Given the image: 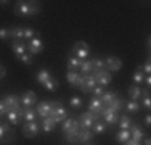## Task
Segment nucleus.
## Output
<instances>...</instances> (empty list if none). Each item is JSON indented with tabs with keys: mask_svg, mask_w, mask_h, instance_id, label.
Returning a JSON list of instances; mask_svg holds the SVG:
<instances>
[{
	"mask_svg": "<svg viewBox=\"0 0 151 145\" xmlns=\"http://www.w3.org/2000/svg\"><path fill=\"white\" fill-rule=\"evenodd\" d=\"M69 107L73 108V110H79V108L82 107V99L81 97H71V100H69Z\"/></svg>",
	"mask_w": 151,
	"mask_h": 145,
	"instance_id": "nucleus-37",
	"label": "nucleus"
},
{
	"mask_svg": "<svg viewBox=\"0 0 151 145\" xmlns=\"http://www.w3.org/2000/svg\"><path fill=\"white\" fill-rule=\"evenodd\" d=\"M64 140L69 144H77V136H73V134H64Z\"/></svg>",
	"mask_w": 151,
	"mask_h": 145,
	"instance_id": "nucleus-44",
	"label": "nucleus"
},
{
	"mask_svg": "<svg viewBox=\"0 0 151 145\" xmlns=\"http://www.w3.org/2000/svg\"><path fill=\"white\" fill-rule=\"evenodd\" d=\"M129 130H130V139L135 140V142H140V144H142V140L145 139V136H146L138 123H132V126Z\"/></svg>",
	"mask_w": 151,
	"mask_h": 145,
	"instance_id": "nucleus-11",
	"label": "nucleus"
},
{
	"mask_svg": "<svg viewBox=\"0 0 151 145\" xmlns=\"http://www.w3.org/2000/svg\"><path fill=\"white\" fill-rule=\"evenodd\" d=\"M0 41H10V28H0Z\"/></svg>",
	"mask_w": 151,
	"mask_h": 145,
	"instance_id": "nucleus-40",
	"label": "nucleus"
},
{
	"mask_svg": "<svg viewBox=\"0 0 151 145\" xmlns=\"http://www.w3.org/2000/svg\"><path fill=\"white\" fill-rule=\"evenodd\" d=\"M90 63H92V68H93V71L105 70V60H103V58H98V57H95V58H92V60H90Z\"/></svg>",
	"mask_w": 151,
	"mask_h": 145,
	"instance_id": "nucleus-33",
	"label": "nucleus"
},
{
	"mask_svg": "<svg viewBox=\"0 0 151 145\" xmlns=\"http://www.w3.org/2000/svg\"><path fill=\"white\" fill-rule=\"evenodd\" d=\"M71 55L79 58V60H88V55H90V47L87 45V42L84 41H77L71 49Z\"/></svg>",
	"mask_w": 151,
	"mask_h": 145,
	"instance_id": "nucleus-2",
	"label": "nucleus"
},
{
	"mask_svg": "<svg viewBox=\"0 0 151 145\" xmlns=\"http://www.w3.org/2000/svg\"><path fill=\"white\" fill-rule=\"evenodd\" d=\"M106 129H108V124L105 121H101V119H98V121H95V124L92 126V132L95 134H105L106 132Z\"/></svg>",
	"mask_w": 151,
	"mask_h": 145,
	"instance_id": "nucleus-25",
	"label": "nucleus"
},
{
	"mask_svg": "<svg viewBox=\"0 0 151 145\" xmlns=\"http://www.w3.org/2000/svg\"><path fill=\"white\" fill-rule=\"evenodd\" d=\"M68 111L64 110L63 107H58V108H52V111H50V118L53 119V121L56 123V124H58V123H63L64 119L68 118Z\"/></svg>",
	"mask_w": 151,
	"mask_h": 145,
	"instance_id": "nucleus-12",
	"label": "nucleus"
},
{
	"mask_svg": "<svg viewBox=\"0 0 151 145\" xmlns=\"http://www.w3.org/2000/svg\"><path fill=\"white\" fill-rule=\"evenodd\" d=\"M117 99V92H114V90H109V92H105L101 95V99H100V102L103 103V107H111V103H113L114 100Z\"/></svg>",
	"mask_w": 151,
	"mask_h": 145,
	"instance_id": "nucleus-20",
	"label": "nucleus"
},
{
	"mask_svg": "<svg viewBox=\"0 0 151 145\" xmlns=\"http://www.w3.org/2000/svg\"><path fill=\"white\" fill-rule=\"evenodd\" d=\"M132 118L129 115H122L119 116V121H117V124H119V128L121 129H130V126H132Z\"/></svg>",
	"mask_w": 151,
	"mask_h": 145,
	"instance_id": "nucleus-29",
	"label": "nucleus"
},
{
	"mask_svg": "<svg viewBox=\"0 0 151 145\" xmlns=\"http://www.w3.org/2000/svg\"><path fill=\"white\" fill-rule=\"evenodd\" d=\"M6 76V68L3 65H0V79H3Z\"/></svg>",
	"mask_w": 151,
	"mask_h": 145,
	"instance_id": "nucleus-48",
	"label": "nucleus"
},
{
	"mask_svg": "<svg viewBox=\"0 0 151 145\" xmlns=\"http://www.w3.org/2000/svg\"><path fill=\"white\" fill-rule=\"evenodd\" d=\"M129 139H130V130L129 129H121L119 132L116 134V142L121 144V145H124Z\"/></svg>",
	"mask_w": 151,
	"mask_h": 145,
	"instance_id": "nucleus-26",
	"label": "nucleus"
},
{
	"mask_svg": "<svg viewBox=\"0 0 151 145\" xmlns=\"http://www.w3.org/2000/svg\"><path fill=\"white\" fill-rule=\"evenodd\" d=\"M92 71H93V68H92L90 60H84V61H82V65H81V76H87V74H90Z\"/></svg>",
	"mask_w": 151,
	"mask_h": 145,
	"instance_id": "nucleus-34",
	"label": "nucleus"
},
{
	"mask_svg": "<svg viewBox=\"0 0 151 145\" xmlns=\"http://www.w3.org/2000/svg\"><path fill=\"white\" fill-rule=\"evenodd\" d=\"M101 115H103V121H105L108 126H116L117 121H119V113L114 111V110H111L109 107L103 108Z\"/></svg>",
	"mask_w": 151,
	"mask_h": 145,
	"instance_id": "nucleus-6",
	"label": "nucleus"
},
{
	"mask_svg": "<svg viewBox=\"0 0 151 145\" xmlns=\"http://www.w3.org/2000/svg\"><path fill=\"white\" fill-rule=\"evenodd\" d=\"M23 116H24V108H18V110H10L8 113H6V119H8L10 124L13 126H18L21 124V121H23Z\"/></svg>",
	"mask_w": 151,
	"mask_h": 145,
	"instance_id": "nucleus-10",
	"label": "nucleus"
},
{
	"mask_svg": "<svg viewBox=\"0 0 151 145\" xmlns=\"http://www.w3.org/2000/svg\"><path fill=\"white\" fill-rule=\"evenodd\" d=\"M95 134L92 132V129H81L77 132V144H88L93 140Z\"/></svg>",
	"mask_w": 151,
	"mask_h": 145,
	"instance_id": "nucleus-15",
	"label": "nucleus"
},
{
	"mask_svg": "<svg viewBox=\"0 0 151 145\" xmlns=\"http://www.w3.org/2000/svg\"><path fill=\"white\" fill-rule=\"evenodd\" d=\"M15 139H16L15 134H13L12 130H10V132H6L5 136H3L2 139H0V144H2V145H6V144H10V142H15Z\"/></svg>",
	"mask_w": 151,
	"mask_h": 145,
	"instance_id": "nucleus-38",
	"label": "nucleus"
},
{
	"mask_svg": "<svg viewBox=\"0 0 151 145\" xmlns=\"http://www.w3.org/2000/svg\"><path fill=\"white\" fill-rule=\"evenodd\" d=\"M109 108H111V110H114V111H117V113H121V110L124 108V100H122L121 97H117V99L111 103Z\"/></svg>",
	"mask_w": 151,
	"mask_h": 145,
	"instance_id": "nucleus-36",
	"label": "nucleus"
},
{
	"mask_svg": "<svg viewBox=\"0 0 151 145\" xmlns=\"http://www.w3.org/2000/svg\"><path fill=\"white\" fill-rule=\"evenodd\" d=\"M81 130V126H79V121L73 116H68L63 121V132L64 134H73V136H77V132Z\"/></svg>",
	"mask_w": 151,
	"mask_h": 145,
	"instance_id": "nucleus-3",
	"label": "nucleus"
},
{
	"mask_svg": "<svg viewBox=\"0 0 151 145\" xmlns=\"http://www.w3.org/2000/svg\"><path fill=\"white\" fill-rule=\"evenodd\" d=\"M58 86H60V84H58V81H56V79L52 76V78H50L48 81H47V84H45L44 87H45L47 90H48V92H55V90L58 89Z\"/></svg>",
	"mask_w": 151,
	"mask_h": 145,
	"instance_id": "nucleus-35",
	"label": "nucleus"
},
{
	"mask_svg": "<svg viewBox=\"0 0 151 145\" xmlns=\"http://www.w3.org/2000/svg\"><path fill=\"white\" fill-rule=\"evenodd\" d=\"M12 50H13V55L19 60V58L26 53V44H24V42H13Z\"/></svg>",
	"mask_w": 151,
	"mask_h": 145,
	"instance_id": "nucleus-23",
	"label": "nucleus"
},
{
	"mask_svg": "<svg viewBox=\"0 0 151 145\" xmlns=\"http://www.w3.org/2000/svg\"><path fill=\"white\" fill-rule=\"evenodd\" d=\"M100 116L90 113V111H85V113L81 115V118H79V126H81V129H90L93 124H95V121H98Z\"/></svg>",
	"mask_w": 151,
	"mask_h": 145,
	"instance_id": "nucleus-4",
	"label": "nucleus"
},
{
	"mask_svg": "<svg viewBox=\"0 0 151 145\" xmlns=\"http://www.w3.org/2000/svg\"><path fill=\"white\" fill-rule=\"evenodd\" d=\"M8 111H10V108L6 107V103H5L3 100H0V116H2V115H6Z\"/></svg>",
	"mask_w": 151,
	"mask_h": 145,
	"instance_id": "nucleus-46",
	"label": "nucleus"
},
{
	"mask_svg": "<svg viewBox=\"0 0 151 145\" xmlns=\"http://www.w3.org/2000/svg\"><path fill=\"white\" fill-rule=\"evenodd\" d=\"M39 130H40V126H39L35 121L24 123L23 124V136L27 137V139H34V137L39 134Z\"/></svg>",
	"mask_w": 151,
	"mask_h": 145,
	"instance_id": "nucleus-9",
	"label": "nucleus"
},
{
	"mask_svg": "<svg viewBox=\"0 0 151 145\" xmlns=\"http://www.w3.org/2000/svg\"><path fill=\"white\" fill-rule=\"evenodd\" d=\"M142 71L145 72V76H150V72H151V65H150V58L146 60V63L142 66Z\"/></svg>",
	"mask_w": 151,
	"mask_h": 145,
	"instance_id": "nucleus-45",
	"label": "nucleus"
},
{
	"mask_svg": "<svg viewBox=\"0 0 151 145\" xmlns=\"http://www.w3.org/2000/svg\"><path fill=\"white\" fill-rule=\"evenodd\" d=\"M82 84H81V90L82 92H92L93 87L96 86V81L93 78V74H87V76H82Z\"/></svg>",
	"mask_w": 151,
	"mask_h": 145,
	"instance_id": "nucleus-14",
	"label": "nucleus"
},
{
	"mask_svg": "<svg viewBox=\"0 0 151 145\" xmlns=\"http://www.w3.org/2000/svg\"><path fill=\"white\" fill-rule=\"evenodd\" d=\"M124 107H125V110H127L129 113H138L140 108H142V103H140V102L130 100L129 103H124Z\"/></svg>",
	"mask_w": 151,
	"mask_h": 145,
	"instance_id": "nucleus-30",
	"label": "nucleus"
},
{
	"mask_svg": "<svg viewBox=\"0 0 151 145\" xmlns=\"http://www.w3.org/2000/svg\"><path fill=\"white\" fill-rule=\"evenodd\" d=\"M143 108H145V110H150V108H151L150 97H143Z\"/></svg>",
	"mask_w": 151,
	"mask_h": 145,
	"instance_id": "nucleus-47",
	"label": "nucleus"
},
{
	"mask_svg": "<svg viewBox=\"0 0 151 145\" xmlns=\"http://www.w3.org/2000/svg\"><path fill=\"white\" fill-rule=\"evenodd\" d=\"M103 103L100 102V99H90V102H88V111L93 115H96V116H101V111H103Z\"/></svg>",
	"mask_w": 151,
	"mask_h": 145,
	"instance_id": "nucleus-16",
	"label": "nucleus"
},
{
	"mask_svg": "<svg viewBox=\"0 0 151 145\" xmlns=\"http://www.w3.org/2000/svg\"><path fill=\"white\" fill-rule=\"evenodd\" d=\"M34 36H35V29H32V28H24V39H26V41L34 39Z\"/></svg>",
	"mask_w": 151,
	"mask_h": 145,
	"instance_id": "nucleus-41",
	"label": "nucleus"
},
{
	"mask_svg": "<svg viewBox=\"0 0 151 145\" xmlns=\"http://www.w3.org/2000/svg\"><path fill=\"white\" fill-rule=\"evenodd\" d=\"M143 81H145V72L142 71V66H138L135 71V74H134V84L140 87L143 84Z\"/></svg>",
	"mask_w": 151,
	"mask_h": 145,
	"instance_id": "nucleus-31",
	"label": "nucleus"
},
{
	"mask_svg": "<svg viewBox=\"0 0 151 145\" xmlns=\"http://www.w3.org/2000/svg\"><path fill=\"white\" fill-rule=\"evenodd\" d=\"M40 126H42V129H44V132H45V134H48V132H52V130L55 129L56 123L48 116V118H44V121H42V124H40Z\"/></svg>",
	"mask_w": 151,
	"mask_h": 145,
	"instance_id": "nucleus-28",
	"label": "nucleus"
},
{
	"mask_svg": "<svg viewBox=\"0 0 151 145\" xmlns=\"http://www.w3.org/2000/svg\"><path fill=\"white\" fill-rule=\"evenodd\" d=\"M10 123H0V139L5 136L6 132H10Z\"/></svg>",
	"mask_w": 151,
	"mask_h": 145,
	"instance_id": "nucleus-42",
	"label": "nucleus"
},
{
	"mask_svg": "<svg viewBox=\"0 0 151 145\" xmlns=\"http://www.w3.org/2000/svg\"><path fill=\"white\" fill-rule=\"evenodd\" d=\"M2 100L6 103V107H8L10 110H18V108L21 107V103H19V97L13 95V94H10V95H5Z\"/></svg>",
	"mask_w": 151,
	"mask_h": 145,
	"instance_id": "nucleus-17",
	"label": "nucleus"
},
{
	"mask_svg": "<svg viewBox=\"0 0 151 145\" xmlns=\"http://www.w3.org/2000/svg\"><path fill=\"white\" fill-rule=\"evenodd\" d=\"M10 39H13V42H23V39H24V28H21V26L10 28Z\"/></svg>",
	"mask_w": 151,
	"mask_h": 145,
	"instance_id": "nucleus-19",
	"label": "nucleus"
},
{
	"mask_svg": "<svg viewBox=\"0 0 151 145\" xmlns=\"http://www.w3.org/2000/svg\"><path fill=\"white\" fill-rule=\"evenodd\" d=\"M93 78H95V81H96V86L106 87V86H109V82H111V72L106 71V70H100V71L93 72Z\"/></svg>",
	"mask_w": 151,
	"mask_h": 145,
	"instance_id": "nucleus-8",
	"label": "nucleus"
},
{
	"mask_svg": "<svg viewBox=\"0 0 151 145\" xmlns=\"http://www.w3.org/2000/svg\"><path fill=\"white\" fill-rule=\"evenodd\" d=\"M15 12L19 16H34L40 13V3L39 2H16Z\"/></svg>",
	"mask_w": 151,
	"mask_h": 145,
	"instance_id": "nucleus-1",
	"label": "nucleus"
},
{
	"mask_svg": "<svg viewBox=\"0 0 151 145\" xmlns=\"http://www.w3.org/2000/svg\"><path fill=\"white\" fill-rule=\"evenodd\" d=\"M145 124L148 126V128H150V126H151V116H150V113H148V115L145 116Z\"/></svg>",
	"mask_w": 151,
	"mask_h": 145,
	"instance_id": "nucleus-50",
	"label": "nucleus"
},
{
	"mask_svg": "<svg viewBox=\"0 0 151 145\" xmlns=\"http://www.w3.org/2000/svg\"><path fill=\"white\" fill-rule=\"evenodd\" d=\"M81 65H82V60H79V58H76L73 55L68 58V71L77 72V70H81Z\"/></svg>",
	"mask_w": 151,
	"mask_h": 145,
	"instance_id": "nucleus-24",
	"label": "nucleus"
},
{
	"mask_svg": "<svg viewBox=\"0 0 151 145\" xmlns=\"http://www.w3.org/2000/svg\"><path fill=\"white\" fill-rule=\"evenodd\" d=\"M84 145H95V144H92V142H88V144H84Z\"/></svg>",
	"mask_w": 151,
	"mask_h": 145,
	"instance_id": "nucleus-53",
	"label": "nucleus"
},
{
	"mask_svg": "<svg viewBox=\"0 0 151 145\" xmlns=\"http://www.w3.org/2000/svg\"><path fill=\"white\" fill-rule=\"evenodd\" d=\"M127 92H129L130 100H134V102H140V100H142V87L132 84V86H129Z\"/></svg>",
	"mask_w": 151,
	"mask_h": 145,
	"instance_id": "nucleus-21",
	"label": "nucleus"
},
{
	"mask_svg": "<svg viewBox=\"0 0 151 145\" xmlns=\"http://www.w3.org/2000/svg\"><path fill=\"white\" fill-rule=\"evenodd\" d=\"M66 79H68V82H69L73 87H81L82 84V76L79 74V72H71V71H68V74H66Z\"/></svg>",
	"mask_w": 151,
	"mask_h": 145,
	"instance_id": "nucleus-22",
	"label": "nucleus"
},
{
	"mask_svg": "<svg viewBox=\"0 0 151 145\" xmlns=\"http://www.w3.org/2000/svg\"><path fill=\"white\" fill-rule=\"evenodd\" d=\"M105 68H106V71H116L117 72L122 68L121 58H117V57H108L106 60H105Z\"/></svg>",
	"mask_w": 151,
	"mask_h": 145,
	"instance_id": "nucleus-13",
	"label": "nucleus"
},
{
	"mask_svg": "<svg viewBox=\"0 0 151 145\" xmlns=\"http://www.w3.org/2000/svg\"><path fill=\"white\" fill-rule=\"evenodd\" d=\"M92 94H93V97H95V99H101V95L105 94V87L95 86V87H93V90H92Z\"/></svg>",
	"mask_w": 151,
	"mask_h": 145,
	"instance_id": "nucleus-39",
	"label": "nucleus"
},
{
	"mask_svg": "<svg viewBox=\"0 0 151 145\" xmlns=\"http://www.w3.org/2000/svg\"><path fill=\"white\" fill-rule=\"evenodd\" d=\"M35 111H37V115L42 116V118H48L50 111H52V107H50L48 102H39V105L35 107Z\"/></svg>",
	"mask_w": 151,
	"mask_h": 145,
	"instance_id": "nucleus-18",
	"label": "nucleus"
},
{
	"mask_svg": "<svg viewBox=\"0 0 151 145\" xmlns=\"http://www.w3.org/2000/svg\"><path fill=\"white\" fill-rule=\"evenodd\" d=\"M35 118H37V111H35L34 108H24V116H23V119H26V123L35 121Z\"/></svg>",
	"mask_w": 151,
	"mask_h": 145,
	"instance_id": "nucleus-32",
	"label": "nucleus"
},
{
	"mask_svg": "<svg viewBox=\"0 0 151 145\" xmlns=\"http://www.w3.org/2000/svg\"><path fill=\"white\" fill-rule=\"evenodd\" d=\"M19 103L23 105L24 108H32L35 103H37V95H35L32 90H27V92H23L19 97Z\"/></svg>",
	"mask_w": 151,
	"mask_h": 145,
	"instance_id": "nucleus-7",
	"label": "nucleus"
},
{
	"mask_svg": "<svg viewBox=\"0 0 151 145\" xmlns=\"http://www.w3.org/2000/svg\"><path fill=\"white\" fill-rule=\"evenodd\" d=\"M146 84V87L150 89V86H151V76H145V81H143Z\"/></svg>",
	"mask_w": 151,
	"mask_h": 145,
	"instance_id": "nucleus-49",
	"label": "nucleus"
},
{
	"mask_svg": "<svg viewBox=\"0 0 151 145\" xmlns=\"http://www.w3.org/2000/svg\"><path fill=\"white\" fill-rule=\"evenodd\" d=\"M124 145H142V144H140V142H135V140H132V139H129Z\"/></svg>",
	"mask_w": 151,
	"mask_h": 145,
	"instance_id": "nucleus-51",
	"label": "nucleus"
},
{
	"mask_svg": "<svg viewBox=\"0 0 151 145\" xmlns=\"http://www.w3.org/2000/svg\"><path fill=\"white\" fill-rule=\"evenodd\" d=\"M19 60H21V61H23V63H24V65H32V61H34V60H32V55H31V53H27V52H26V53H24V55H23V57H21V58H19Z\"/></svg>",
	"mask_w": 151,
	"mask_h": 145,
	"instance_id": "nucleus-43",
	"label": "nucleus"
},
{
	"mask_svg": "<svg viewBox=\"0 0 151 145\" xmlns=\"http://www.w3.org/2000/svg\"><path fill=\"white\" fill-rule=\"evenodd\" d=\"M52 78V74H50V71L48 70H40L35 74V79H37V82L39 84H42V86H45L47 84V81Z\"/></svg>",
	"mask_w": 151,
	"mask_h": 145,
	"instance_id": "nucleus-27",
	"label": "nucleus"
},
{
	"mask_svg": "<svg viewBox=\"0 0 151 145\" xmlns=\"http://www.w3.org/2000/svg\"><path fill=\"white\" fill-rule=\"evenodd\" d=\"M143 145H151V139H150V136H145V139H143Z\"/></svg>",
	"mask_w": 151,
	"mask_h": 145,
	"instance_id": "nucleus-52",
	"label": "nucleus"
},
{
	"mask_svg": "<svg viewBox=\"0 0 151 145\" xmlns=\"http://www.w3.org/2000/svg\"><path fill=\"white\" fill-rule=\"evenodd\" d=\"M26 52L31 53V55H39V53H42L44 52V42L39 37H34V39H31V41H27Z\"/></svg>",
	"mask_w": 151,
	"mask_h": 145,
	"instance_id": "nucleus-5",
	"label": "nucleus"
}]
</instances>
